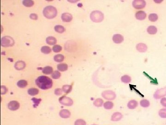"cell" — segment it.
Masks as SVG:
<instances>
[{
    "label": "cell",
    "mask_w": 166,
    "mask_h": 125,
    "mask_svg": "<svg viewBox=\"0 0 166 125\" xmlns=\"http://www.w3.org/2000/svg\"><path fill=\"white\" fill-rule=\"evenodd\" d=\"M62 89H56L55 90V94L57 95H61L62 94Z\"/></svg>",
    "instance_id": "cell-40"
},
{
    "label": "cell",
    "mask_w": 166,
    "mask_h": 125,
    "mask_svg": "<svg viewBox=\"0 0 166 125\" xmlns=\"http://www.w3.org/2000/svg\"><path fill=\"white\" fill-rule=\"evenodd\" d=\"M23 4L26 7H31L34 5V2L32 0H25L23 1Z\"/></svg>",
    "instance_id": "cell-34"
},
{
    "label": "cell",
    "mask_w": 166,
    "mask_h": 125,
    "mask_svg": "<svg viewBox=\"0 0 166 125\" xmlns=\"http://www.w3.org/2000/svg\"><path fill=\"white\" fill-rule=\"evenodd\" d=\"M138 106V102L136 100H132L129 101L127 103V107L129 109H134Z\"/></svg>",
    "instance_id": "cell-17"
},
{
    "label": "cell",
    "mask_w": 166,
    "mask_h": 125,
    "mask_svg": "<svg viewBox=\"0 0 166 125\" xmlns=\"http://www.w3.org/2000/svg\"><path fill=\"white\" fill-rule=\"evenodd\" d=\"M41 52L44 54H49L51 52V49L48 46H44L41 48Z\"/></svg>",
    "instance_id": "cell-33"
},
{
    "label": "cell",
    "mask_w": 166,
    "mask_h": 125,
    "mask_svg": "<svg viewBox=\"0 0 166 125\" xmlns=\"http://www.w3.org/2000/svg\"><path fill=\"white\" fill-rule=\"evenodd\" d=\"M46 42L48 44L50 45H54L57 43V40L56 38L52 37V36H50L46 38Z\"/></svg>",
    "instance_id": "cell-18"
},
{
    "label": "cell",
    "mask_w": 166,
    "mask_h": 125,
    "mask_svg": "<svg viewBox=\"0 0 166 125\" xmlns=\"http://www.w3.org/2000/svg\"><path fill=\"white\" fill-rule=\"evenodd\" d=\"M159 115L162 118H166V108H162L159 110Z\"/></svg>",
    "instance_id": "cell-35"
},
{
    "label": "cell",
    "mask_w": 166,
    "mask_h": 125,
    "mask_svg": "<svg viewBox=\"0 0 166 125\" xmlns=\"http://www.w3.org/2000/svg\"><path fill=\"white\" fill-rule=\"evenodd\" d=\"M57 69L61 72H65L68 69V66L66 64H60L57 65Z\"/></svg>",
    "instance_id": "cell-23"
},
{
    "label": "cell",
    "mask_w": 166,
    "mask_h": 125,
    "mask_svg": "<svg viewBox=\"0 0 166 125\" xmlns=\"http://www.w3.org/2000/svg\"><path fill=\"white\" fill-rule=\"evenodd\" d=\"M93 104L97 107H101L103 104V101L101 98H97L94 101Z\"/></svg>",
    "instance_id": "cell-28"
},
{
    "label": "cell",
    "mask_w": 166,
    "mask_h": 125,
    "mask_svg": "<svg viewBox=\"0 0 166 125\" xmlns=\"http://www.w3.org/2000/svg\"><path fill=\"white\" fill-rule=\"evenodd\" d=\"M53 69L50 66H46L42 69V72L46 75H50L53 72Z\"/></svg>",
    "instance_id": "cell-19"
},
{
    "label": "cell",
    "mask_w": 166,
    "mask_h": 125,
    "mask_svg": "<svg viewBox=\"0 0 166 125\" xmlns=\"http://www.w3.org/2000/svg\"><path fill=\"white\" fill-rule=\"evenodd\" d=\"M61 19L63 22H69L73 20V16L71 14L68 13H65L62 14Z\"/></svg>",
    "instance_id": "cell-11"
},
{
    "label": "cell",
    "mask_w": 166,
    "mask_h": 125,
    "mask_svg": "<svg viewBox=\"0 0 166 125\" xmlns=\"http://www.w3.org/2000/svg\"><path fill=\"white\" fill-rule=\"evenodd\" d=\"M140 105L143 107L146 108L150 106V102L147 99H143L140 101Z\"/></svg>",
    "instance_id": "cell-27"
},
{
    "label": "cell",
    "mask_w": 166,
    "mask_h": 125,
    "mask_svg": "<svg viewBox=\"0 0 166 125\" xmlns=\"http://www.w3.org/2000/svg\"><path fill=\"white\" fill-rule=\"evenodd\" d=\"M62 48L61 46L58 45H56L53 47L52 50L55 52H59L62 50Z\"/></svg>",
    "instance_id": "cell-37"
},
{
    "label": "cell",
    "mask_w": 166,
    "mask_h": 125,
    "mask_svg": "<svg viewBox=\"0 0 166 125\" xmlns=\"http://www.w3.org/2000/svg\"><path fill=\"white\" fill-rule=\"evenodd\" d=\"M36 84L38 87L43 90L50 89L53 86V81L46 76H40L36 80Z\"/></svg>",
    "instance_id": "cell-1"
},
{
    "label": "cell",
    "mask_w": 166,
    "mask_h": 125,
    "mask_svg": "<svg viewBox=\"0 0 166 125\" xmlns=\"http://www.w3.org/2000/svg\"><path fill=\"white\" fill-rule=\"evenodd\" d=\"M160 102L163 107H166V97L162 98Z\"/></svg>",
    "instance_id": "cell-41"
},
{
    "label": "cell",
    "mask_w": 166,
    "mask_h": 125,
    "mask_svg": "<svg viewBox=\"0 0 166 125\" xmlns=\"http://www.w3.org/2000/svg\"><path fill=\"white\" fill-rule=\"evenodd\" d=\"M8 89L5 86L2 85L1 86V95H4L7 93Z\"/></svg>",
    "instance_id": "cell-39"
},
{
    "label": "cell",
    "mask_w": 166,
    "mask_h": 125,
    "mask_svg": "<svg viewBox=\"0 0 166 125\" xmlns=\"http://www.w3.org/2000/svg\"><path fill=\"white\" fill-rule=\"evenodd\" d=\"M102 95L105 99L109 101H113L116 97V95L115 92L111 90H107L103 91Z\"/></svg>",
    "instance_id": "cell-5"
},
{
    "label": "cell",
    "mask_w": 166,
    "mask_h": 125,
    "mask_svg": "<svg viewBox=\"0 0 166 125\" xmlns=\"http://www.w3.org/2000/svg\"><path fill=\"white\" fill-rule=\"evenodd\" d=\"M146 14L143 11H139L135 14V17L137 20H144L146 17Z\"/></svg>",
    "instance_id": "cell-15"
},
{
    "label": "cell",
    "mask_w": 166,
    "mask_h": 125,
    "mask_svg": "<svg viewBox=\"0 0 166 125\" xmlns=\"http://www.w3.org/2000/svg\"><path fill=\"white\" fill-rule=\"evenodd\" d=\"M8 109L12 111H15L20 108V103L16 101H12L8 104Z\"/></svg>",
    "instance_id": "cell-9"
},
{
    "label": "cell",
    "mask_w": 166,
    "mask_h": 125,
    "mask_svg": "<svg viewBox=\"0 0 166 125\" xmlns=\"http://www.w3.org/2000/svg\"><path fill=\"white\" fill-rule=\"evenodd\" d=\"M114 103L113 102L111 101H106L103 104V107L104 108L107 110H110L112 109L114 107Z\"/></svg>",
    "instance_id": "cell-25"
},
{
    "label": "cell",
    "mask_w": 166,
    "mask_h": 125,
    "mask_svg": "<svg viewBox=\"0 0 166 125\" xmlns=\"http://www.w3.org/2000/svg\"><path fill=\"white\" fill-rule=\"evenodd\" d=\"M147 31L148 32V34H155L157 32V29L155 26H149L147 29Z\"/></svg>",
    "instance_id": "cell-20"
},
{
    "label": "cell",
    "mask_w": 166,
    "mask_h": 125,
    "mask_svg": "<svg viewBox=\"0 0 166 125\" xmlns=\"http://www.w3.org/2000/svg\"><path fill=\"white\" fill-rule=\"evenodd\" d=\"M39 91L38 89L36 88H31L28 90V93L31 96L38 95V94L39 93Z\"/></svg>",
    "instance_id": "cell-26"
},
{
    "label": "cell",
    "mask_w": 166,
    "mask_h": 125,
    "mask_svg": "<svg viewBox=\"0 0 166 125\" xmlns=\"http://www.w3.org/2000/svg\"><path fill=\"white\" fill-rule=\"evenodd\" d=\"M113 40L116 44H120L124 41V37L121 34H116L113 36Z\"/></svg>",
    "instance_id": "cell-12"
},
{
    "label": "cell",
    "mask_w": 166,
    "mask_h": 125,
    "mask_svg": "<svg viewBox=\"0 0 166 125\" xmlns=\"http://www.w3.org/2000/svg\"><path fill=\"white\" fill-rule=\"evenodd\" d=\"M32 101L33 102V107L34 108H36L39 104L40 101H41L42 99H37L36 98H33L32 99Z\"/></svg>",
    "instance_id": "cell-36"
},
{
    "label": "cell",
    "mask_w": 166,
    "mask_h": 125,
    "mask_svg": "<svg viewBox=\"0 0 166 125\" xmlns=\"http://www.w3.org/2000/svg\"><path fill=\"white\" fill-rule=\"evenodd\" d=\"M44 16L48 19H52L55 17L57 14V10L53 6H48L44 8Z\"/></svg>",
    "instance_id": "cell-2"
},
{
    "label": "cell",
    "mask_w": 166,
    "mask_h": 125,
    "mask_svg": "<svg viewBox=\"0 0 166 125\" xmlns=\"http://www.w3.org/2000/svg\"><path fill=\"white\" fill-rule=\"evenodd\" d=\"M56 32L62 34L65 31V28L63 26L61 25H56L54 28Z\"/></svg>",
    "instance_id": "cell-29"
},
{
    "label": "cell",
    "mask_w": 166,
    "mask_h": 125,
    "mask_svg": "<svg viewBox=\"0 0 166 125\" xmlns=\"http://www.w3.org/2000/svg\"><path fill=\"white\" fill-rule=\"evenodd\" d=\"M90 18L94 22H101L104 20V14L100 11L95 10L91 12L90 14Z\"/></svg>",
    "instance_id": "cell-3"
},
{
    "label": "cell",
    "mask_w": 166,
    "mask_h": 125,
    "mask_svg": "<svg viewBox=\"0 0 166 125\" xmlns=\"http://www.w3.org/2000/svg\"><path fill=\"white\" fill-rule=\"evenodd\" d=\"M30 18L32 20H37L38 19V15L36 14H30Z\"/></svg>",
    "instance_id": "cell-42"
},
{
    "label": "cell",
    "mask_w": 166,
    "mask_h": 125,
    "mask_svg": "<svg viewBox=\"0 0 166 125\" xmlns=\"http://www.w3.org/2000/svg\"><path fill=\"white\" fill-rule=\"evenodd\" d=\"M131 81H132L131 78L129 75H123L122 77H121V81L123 83H126V84L130 83Z\"/></svg>",
    "instance_id": "cell-22"
},
{
    "label": "cell",
    "mask_w": 166,
    "mask_h": 125,
    "mask_svg": "<svg viewBox=\"0 0 166 125\" xmlns=\"http://www.w3.org/2000/svg\"><path fill=\"white\" fill-rule=\"evenodd\" d=\"M96 125V124H93V125Z\"/></svg>",
    "instance_id": "cell-43"
},
{
    "label": "cell",
    "mask_w": 166,
    "mask_h": 125,
    "mask_svg": "<svg viewBox=\"0 0 166 125\" xmlns=\"http://www.w3.org/2000/svg\"><path fill=\"white\" fill-rule=\"evenodd\" d=\"M54 60L57 62H61L64 60V56L62 54H57L54 56Z\"/></svg>",
    "instance_id": "cell-30"
},
{
    "label": "cell",
    "mask_w": 166,
    "mask_h": 125,
    "mask_svg": "<svg viewBox=\"0 0 166 125\" xmlns=\"http://www.w3.org/2000/svg\"><path fill=\"white\" fill-rule=\"evenodd\" d=\"M61 76V74L58 70H55L52 73L51 77L54 79H58Z\"/></svg>",
    "instance_id": "cell-31"
},
{
    "label": "cell",
    "mask_w": 166,
    "mask_h": 125,
    "mask_svg": "<svg viewBox=\"0 0 166 125\" xmlns=\"http://www.w3.org/2000/svg\"><path fill=\"white\" fill-rule=\"evenodd\" d=\"M146 3L144 0H135L133 2V6L137 9H140L144 8Z\"/></svg>",
    "instance_id": "cell-8"
},
{
    "label": "cell",
    "mask_w": 166,
    "mask_h": 125,
    "mask_svg": "<svg viewBox=\"0 0 166 125\" xmlns=\"http://www.w3.org/2000/svg\"><path fill=\"white\" fill-rule=\"evenodd\" d=\"M1 43V46L4 47H7L14 46V41L12 37L9 36H6L2 38Z\"/></svg>",
    "instance_id": "cell-4"
},
{
    "label": "cell",
    "mask_w": 166,
    "mask_h": 125,
    "mask_svg": "<svg viewBox=\"0 0 166 125\" xmlns=\"http://www.w3.org/2000/svg\"><path fill=\"white\" fill-rule=\"evenodd\" d=\"M165 96H166V87L157 89L154 94V98L156 99H159Z\"/></svg>",
    "instance_id": "cell-6"
},
{
    "label": "cell",
    "mask_w": 166,
    "mask_h": 125,
    "mask_svg": "<svg viewBox=\"0 0 166 125\" xmlns=\"http://www.w3.org/2000/svg\"><path fill=\"white\" fill-rule=\"evenodd\" d=\"M137 50L140 52H145L147 51L148 47L144 43H139L136 46Z\"/></svg>",
    "instance_id": "cell-14"
},
{
    "label": "cell",
    "mask_w": 166,
    "mask_h": 125,
    "mask_svg": "<svg viewBox=\"0 0 166 125\" xmlns=\"http://www.w3.org/2000/svg\"><path fill=\"white\" fill-rule=\"evenodd\" d=\"M74 125H86V122L83 119H77L75 121Z\"/></svg>",
    "instance_id": "cell-38"
},
{
    "label": "cell",
    "mask_w": 166,
    "mask_h": 125,
    "mask_svg": "<svg viewBox=\"0 0 166 125\" xmlns=\"http://www.w3.org/2000/svg\"><path fill=\"white\" fill-rule=\"evenodd\" d=\"M158 16L156 14H151L149 15V19L151 22H155L158 20Z\"/></svg>",
    "instance_id": "cell-32"
},
{
    "label": "cell",
    "mask_w": 166,
    "mask_h": 125,
    "mask_svg": "<svg viewBox=\"0 0 166 125\" xmlns=\"http://www.w3.org/2000/svg\"><path fill=\"white\" fill-rule=\"evenodd\" d=\"M26 64L25 62L23 61H18L14 64V67L17 70H21L26 67Z\"/></svg>",
    "instance_id": "cell-13"
},
{
    "label": "cell",
    "mask_w": 166,
    "mask_h": 125,
    "mask_svg": "<svg viewBox=\"0 0 166 125\" xmlns=\"http://www.w3.org/2000/svg\"><path fill=\"white\" fill-rule=\"evenodd\" d=\"M72 89H73L72 85H65L63 86L62 88V89L63 91L66 94L70 93L72 90Z\"/></svg>",
    "instance_id": "cell-21"
},
{
    "label": "cell",
    "mask_w": 166,
    "mask_h": 125,
    "mask_svg": "<svg viewBox=\"0 0 166 125\" xmlns=\"http://www.w3.org/2000/svg\"><path fill=\"white\" fill-rule=\"evenodd\" d=\"M59 115L62 118H68L71 116V113L68 110L62 109L60 112Z\"/></svg>",
    "instance_id": "cell-16"
},
{
    "label": "cell",
    "mask_w": 166,
    "mask_h": 125,
    "mask_svg": "<svg viewBox=\"0 0 166 125\" xmlns=\"http://www.w3.org/2000/svg\"><path fill=\"white\" fill-rule=\"evenodd\" d=\"M123 115L120 112H115L111 117V120L112 121H119L122 119Z\"/></svg>",
    "instance_id": "cell-10"
},
{
    "label": "cell",
    "mask_w": 166,
    "mask_h": 125,
    "mask_svg": "<svg viewBox=\"0 0 166 125\" xmlns=\"http://www.w3.org/2000/svg\"><path fill=\"white\" fill-rule=\"evenodd\" d=\"M17 85L20 88H24L27 86V81L25 80H21L17 82Z\"/></svg>",
    "instance_id": "cell-24"
},
{
    "label": "cell",
    "mask_w": 166,
    "mask_h": 125,
    "mask_svg": "<svg viewBox=\"0 0 166 125\" xmlns=\"http://www.w3.org/2000/svg\"><path fill=\"white\" fill-rule=\"evenodd\" d=\"M60 103L67 106H71L73 104V101L71 98L69 97H66V96H63L60 97L59 99Z\"/></svg>",
    "instance_id": "cell-7"
}]
</instances>
